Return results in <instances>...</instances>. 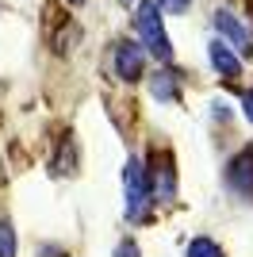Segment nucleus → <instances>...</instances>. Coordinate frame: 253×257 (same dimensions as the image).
<instances>
[{
	"instance_id": "1",
	"label": "nucleus",
	"mask_w": 253,
	"mask_h": 257,
	"mask_svg": "<svg viewBox=\"0 0 253 257\" xmlns=\"http://www.w3.org/2000/svg\"><path fill=\"white\" fill-rule=\"evenodd\" d=\"M135 31H138V39H142L138 46H146L161 65L173 62V43H169L165 23H161V12H158L154 0H142V4L135 8Z\"/></svg>"
},
{
	"instance_id": "9",
	"label": "nucleus",
	"mask_w": 253,
	"mask_h": 257,
	"mask_svg": "<svg viewBox=\"0 0 253 257\" xmlns=\"http://www.w3.org/2000/svg\"><path fill=\"white\" fill-rule=\"evenodd\" d=\"M184 257H226V249H222L215 238L200 234V238H192L188 246H184Z\"/></svg>"
},
{
	"instance_id": "6",
	"label": "nucleus",
	"mask_w": 253,
	"mask_h": 257,
	"mask_svg": "<svg viewBox=\"0 0 253 257\" xmlns=\"http://www.w3.org/2000/svg\"><path fill=\"white\" fill-rule=\"evenodd\" d=\"M215 31L226 39V46L230 50H242V54H253V27H245L234 12H215Z\"/></svg>"
},
{
	"instance_id": "4",
	"label": "nucleus",
	"mask_w": 253,
	"mask_h": 257,
	"mask_svg": "<svg viewBox=\"0 0 253 257\" xmlns=\"http://www.w3.org/2000/svg\"><path fill=\"white\" fill-rule=\"evenodd\" d=\"M111 69H115V77L126 81V85L142 81V77H146V50L138 43H131V39L115 43V50H111Z\"/></svg>"
},
{
	"instance_id": "10",
	"label": "nucleus",
	"mask_w": 253,
	"mask_h": 257,
	"mask_svg": "<svg viewBox=\"0 0 253 257\" xmlns=\"http://www.w3.org/2000/svg\"><path fill=\"white\" fill-rule=\"evenodd\" d=\"M16 253H20L16 226H12V219H0V257H16Z\"/></svg>"
},
{
	"instance_id": "8",
	"label": "nucleus",
	"mask_w": 253,
	"mask_h": 257,
	"mask_svg": "<svg viewBox=\"0 0 253 257\" xmlns=\"http://www.w3.org/2000/svg\"><path fill=\"white\" fill-rule=\"evenodd\" d=\"M150 96L158 100V104H173V100L180 96V77L169 73V69L154 73V77H150Z\"/></svg>"
},
{
	"instance_id": "11",
	"label": "nucleus",
	"mask_w": 253,
	"mask_h": 257,
	"mask_svg": "<svg viewBox=\"0 0 253 257\" xmlns=\"http://www.w3.org/2000/svg\"><path fill=\"white\" fill-rule=\"evenodd\" d=\"M154 4H158V12H173L177 16V12H188L192 0H154Z\"/></svg>"
},
{
	"instance_id": "5",
	"label": "nucleus",
	"mask_w": 253,
	"mask_h": 257,
	"mask_svg": "<svg viewBox=\"0 0 253 257\" xmlns=\"http://www.w3.org/2000/svg\"><path fill=\"white\" fill-rule=\"evenodd\" d=\"M226 188H230L234 196H242V200H249L253 204V150H238L230 161H226Z\"/></svg>"
},
{
	"instance_id": "3",
	"label": "nucleus",
	"mask_w": 253,
	"mask_h": 257,
	"mask_svg": "<svg viewBox=\"0 0 253 257\" xmlns=\"http://www.w3.org/2000/svg\"><path fill=\"white\" fill-rule=\"evenodd\" d=\"M146 181H150V200H154V204H169V200L177 196V169H173V154L169 150L150 158Z\"/></svg>"
},
{
	"instance_id": "2",
	"label": "nucleus",
	"mask_w": 253,
	"mask_h": 257,
	"mask_svg": "<svg viewBox=\"0 0 253 257\" xmlns=\"http://www.w3.org/2000/svg\"><path fill=\"white\" fill-rule=\"evenodd\" d=\"M154 207L150 200V181H146V161L142 158H126L123 165V211L131 223H142Z\"/></svg>"
},
{
	"instance_id": "7",
	"label": "nucleus",
	"mask_w": 253,
	"mask_h": 257,
	"mask_svg": "<svg viewBox=\"0 0 253 257\" xmlns=\"http://www.w3.org/2000/svg\"><path fill=\"white\" fill-rule=\"evenodd\" d=\"M207 58H211V65H215V73H219L222 81H238V77H242V58L222 43V39H215V43L207 46Z\"/></svg>"
},
{
	"instance_id": "13",
	"label": "nucleus",
	"mask_w": 253,
	"mask_h": 257,
	"mask_svg": "<svg viewBox=\"0 0 253 257\" xmlns=\"http://www.w3.org/2000/svg\"><path fill=\"white\" fill-rule=\"evenodd\" d=\"M242 115L253 123V92H245V96H242Z\"/></svg>"
},
{
	"instance_id": "12",
	"label": "nucleus",
	"mask_w": 253,
	"mask_h": 257,
	"mask_svg": "<svg viewBox=\"0 0 253 257\" xmlns=\"http://www.w3.org/2000/svg\"><path fill=\"white\" fill-rule=\"evenodd\" d=\"M115 257H142V253H138V242H135V238H123V242L115 246Z\"/></svg>"
}]
</instances>
